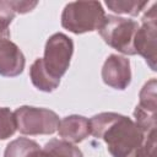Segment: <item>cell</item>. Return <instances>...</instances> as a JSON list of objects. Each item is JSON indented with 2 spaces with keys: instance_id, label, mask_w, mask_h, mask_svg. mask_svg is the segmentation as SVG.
<instances>
[{
  "instance_id": "2",
  "label": "cell",
  "mask_w": 157,
  "mask_h": 157,
  "mask_svg": "<svg viewBox=\"0 0 157 157\" xmlns=\"http://www.w3.org/2000/svg\"><path fill=\"white\" fill-rule=\"evenodd\" d=\"M74 43L64 33L49 37L44 49V58L37 59L29 69L32 83L40 91L52 92L59 83L70 65Z\"/></svg>"
},
{
  "instance_id": "10",
  "label": "cell",
  "mask_w": 157,
  "mask_h": 157,
  "mask_svg": "<svg viewBox=\"0 0 157 157\" xmlns=\"http://www.w3.org/2000/svg\"><path fill=\"white\" fill-rule=\"evenodd\" d=\"M59 136L71 144L83 141L90 135V120L82 115H70L60 120L58 126Z\"/></svg>"
},
{
  "instance_id": "9",
  "label": "cell",
  "mask_w": 157,
  "mask_h": 157,
  "mask_svg": "<svg viewBox=\"0 0 157 157\" xmlns=\"http://www.w3.org/2000/svg\"><path fill=\"white\" fill-rule=\"evenodd\" d=\"M25 55L9 38H0V75L16 77L25 69Z\"/></svg>"
},
{
  "instance_id": "16",
  "label": "cell",
  "mask_w": 157,
  "mask_h": 157,
  "mask_svg": "<svg viewBox=\"0 0 157 157\" xmlns=\"http://www.w3.org/2000/svg\"><path fill=\"white\" fill-rule=\"evenodd\" d=\"M26 157H49V156H48V153H47L43 148H40L39 145H37L36 147H33V148L28 152V155H27Z\"/></svg>"
},
{
  "instance_id": "7",
  "label": "cell",
  "mask_w": 157,
  "mask_h": 157,
  "mask_svg": "<svg viewBox=\"0 0 157 157\" xmlns=\"http://www.w3.org/2000/svg\"><path fill=\"white\" fill-rule=\"evenodd\" d=\"M156 78L145 83L140 92V101L135 108V123L144 131L156 130Z\"/></svg>"
},
{
  "instance_id": "4",
  "label": "cell",
  "mask_w": 157,
  "mask_h": 157,
  "mask_svg": "<svg viewBox=\"0 0 157 157\" xmlns=\"http://www.w3.org/2000/svg\"><path fill=\"white\" fill-rule=\"evenodd\" d=\"M139 23L134 20L119 17L114 15H105L102 25L97 29L103 40L126 55H135L134 38L139 29Z\"/></svg>"
},
{
  "instance_id": "15",
  "label": "cell",
  "mask_w": 157,
  "mask_h": 157,
  "mask_svg": "<svg viewBox=\"0 0 157 157\" xmlns=\"http://www.w3.org/2000/svg\"><path fill=\"white\" fill-rule=\"evenodd\" d=\"M37 1H10L11 7L13 9L15 13H26L32 11L37 6Z\"/></svg>"
},
{
  "instance_id": "12",
  "label": "cell",
  "mask_w": 157,
  "mask_h": 157,
  "mask_svg": "<svg viewBox=\"0 0 157 157\" xmlns=\"http://www.w3.org/2000/svg\"><path fill=\"white\" fill-rule=\"evenodd\" d=\"M148 2L146 1H130V0H108L105 5L109 10L117 13H125L130 16L139 15Z\"/></svg>"
},
{
  "instance_id": "8",
  "label": "cell",
  "mask_w": 157,
  "mask_h": 157,
  "mask_svg": "<svg viewBox=\"0 0 157 157\" xmlns=\"http://www.w3.org/2000/svg\"><path fill=\"white\" fill-rule=\"evenodd\" d=\"M102 78L112 88L125 90L131 81L130 61L117 54L109 55L102 67Z\"/></svg>"
},
{
  "instance_id": "1",
  "label": "cell",
  "mask_w": 157,
  "mask_h": 157,
  "mask_svg": "<svg viewBox=\"0 0 157 157\" xmlns=\"http://www.w3.org/2000/svg\"><path fill=\"white\" fill-rule=\"evenodd\" d=\"M90 134L104 140L113 157H155L156 130L146 132L128 117L99 113L90 119Z\"/></svg>"
},
{
  "instance_id": "6",
  "label": "cell",
  "mask_w": 157,
  "mask_h": 157,
  "mask_svg": "<svg viewBox=\"0 0 157 157\" xmlns=\"http://www.w3.org/2000/svg\"><path fill=\"white\" fill-rule=\"evenodd\" d=\"M156 5H153L142 16V25L135 33L134 48L136 54H140L151 70H156Z\"/></svg>"
},
{
  "instance_id": "13",
  "label": "cell",
  "mask_w": 157,
  "mask_h": 157,
  "mask_svg": "<svg viewBox=\"0 0 157 157\" xmlns=\"http://www.w3.org/2000/svg\"><path fill=\"white\" fill-rule=\"evenodd\" d=\"M17 130V124L13 112L6 107L0 108V140L11 137Z\"/></svg>"
},
{
  "instance_id": "3",
  "label": "cell",
  "mask_w": 157,
  "mask_h": 157,
  "mask_svg": "<svg viewBox=\"0 0 157 157\" xmlns=\"http://www.w3.org/2000/svg\"><path fill=\"white\" fill-rule=\"evenodd\" d=\"M104 16L105 12L98 1H74L64 7L61 26L76 34L92 32L99 28Z\"/></svg>"
},
{
  "instance_id": "17",
  "label": "cell",
  "mask_w": 157,
  "mask_h": 157,
  "mask_svg": "<svg viewBox=\"0 0 157 157\" xmlns=\"http://www.w3.org/2000/svg\"><path fill=\"white\" fill-rule=\"evenodd\" d=\"M0 38H4V37H0Z\"/></svg>"
},
{
  "instance_id": "14",
  "label": "cell",
  "mask_w": 157,
  "mask_h": 157,
  "mask_svg": "<svg viewBox=\"0 0 157 157\" xmlns=\"http://www.w3.org/2000/svg\"><path fill=\"white\" fill-rule=\"evenodd\" d=\"M15 11L10 5V1H0V37L9 38V25L15 17Z\"/></svg>"
},
{
  "instance_id": "11",
  "label": "cell",
  "mask_w": 157,
  "mask_h": 157,
  "mask_svg": "<svg viewBox=\"0 0 157 157\" xmlns=\"http://www.w3.org/2000/svg\"><path fill=\"white\" fill-rule=\"evenodd\" d=\"M43 150L49 157H83V153L78 147L71 142L59 139H53L47 142Z\"/></svg>"
},
{
  "instance_id": "5",
  "label": "cell",
  "mask_w": 157,
  "mask_h": 157,
  "mask_svg": "<svg viewBox=\"0 0 157 157\" xmlns=\"http://www.w3.org/2000/svg\"><path fill=\"white\" fill-rule=\"evenodd\" d=\"M17 130L23 135H52L58 130V114L47 108L22 105L15 112Z\"/></svg>"
}]
</instances>
